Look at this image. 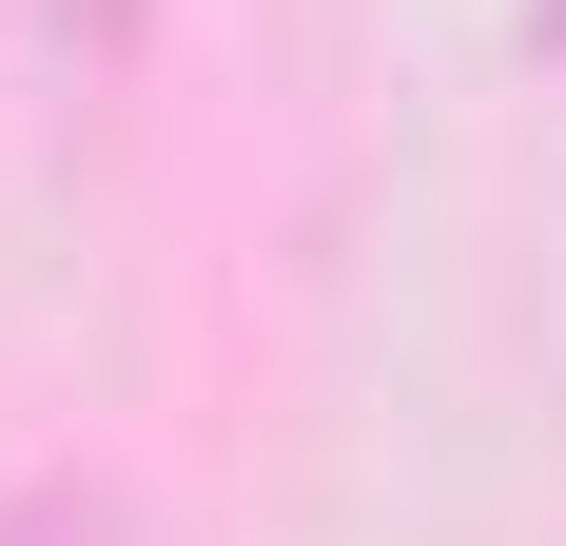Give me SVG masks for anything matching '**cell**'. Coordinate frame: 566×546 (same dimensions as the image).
I'll list each match as a JSON object with an SVG mask.
<instances>
[{
  "mask_svg": "<svg viewBox=\"0 0 566 546\" xmlns=\"http://www.w3.org/2000/svg\"><path fill=\"white\" fill-rule=\"evenodd\" d=\"M0 546H137V489L117 469H40V489H0Z\"/></svg>",
  "mask_w": 566,
  "mask_h": 546,
  "instance_id": "obj_1",
  "label": "cell"
},
{
  "mask_svg": "<svg viewBox=\"0 0 566 546\" xmlns=\"http://www.w3.org/2000/svg\"><path fill=\"white\" fill-rule=\"evenodd\" d=\"M137 20H157V0H20V40H40L59 78H117V59H137Z\"/></svg>",
  "mask_w": 566,
  "mask_h": 546,
  "instance_id": "obj_2",
  "label": "cell"
},
{
  "mask_svg": "<svg viewBox=\"0 0 566 546\" xmlns=\"http://www.w3.org/2000/svg\"><path fill=\"white\" fill-rule=\"evenodd\" d=\"M527 40H547V59H566V0H527Z\"/></svg>",
  "mask_w": 566,
  "mask_h": 546,
  "instance_id": "obj_3",
  "label": "cell"
}]
</instances>
